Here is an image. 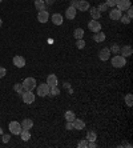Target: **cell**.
Instances as JSON below:
<instances>
[{"label":"cell","mask_w":133,"mask_h":148,"mask_svg":"<svg viewBox=\"0 0 133 148\" xmlns=\"http://www.w3.org/2000/svg\"><path fill=\"white\" fill-rule=\"evenodd\" d=\"M121 15H123V12L120 10H117V8H113L112 11H109V17L112 19V20H120V17H121Z\"/></svg>","instance_id":"cell-16"},{"label":"cell","mask_w":133,"mask_h":148,"mask_svg":"<svg viewBox=\"0 0 133 148\" xmlns=\"http://www.w3.org/2000/svg\"><path fill=\"white\" fill-rule=\"evenodd\" d=\"M96 139H97V134H96L95 131H88L87 132V140L96 141Z\"/></svg>","instance_id":"cell-25"},{"label":"cell","mask_w":133,"mask_h":148,"mask_svg":"<svg viewBox=\"0 0 133 148\" xmlns=\"http://www.w3.org/2000/svg\"><path fill=\"white\" fill-rule=\"evenodd\" d=\"M105 34L104 32H101V31H99V32H95V35H93V40L96 41V43H102V41L105 40Z\"/></svg>","instance_id":"cell-19"},{"label":"cell","mask_w":133,"mask_h":148,"mask_svg":"<svg viewBox=\"0 0 133 148\" xmlns=\"http://www.w3.org/2000/svg\"><path fill=\"white\" fill-rule=\"evenodd\" d=\"M45 5H52V4H55V0H44Z\"/></svg>","instance_id":"cell-41"},{"label":"cell","mask_w":133,"mask_h":148,"mask_svg":"<svg viewBox=\"0 0 133 148\" xmlns=\"http://www.w3.org/2000/svg\"><path fill=\"white\" fill-rule=\"evenodd\" d=\"M64 117H65V120H67V121H73L76 119V115H75V112H73V111H65Z\"/></svg>","instance_id":"cell-23"},{"label":"cell","mask_w":133,"mask_h":148,"mask_svg":"<svg viewBox=\"0 0 133 148\" xmlns=\"http://www.w3.org/2000/svg\"><path fill=\"white\" fill-rule=\"evenodd\" d=\"M125 104L128 106V107H132L133 106V95L132 93H128L125 96Z\"/></svg>","instance_id":"cell-27"},{"label":"cell","mask_w":133,"mask_h":148,"mask_svg":"<svg viewBox=\"0 0 133 148\" xmlns=\"http://www.w3.org/2000/svg\"><path fill=\"white\" fill-rule=\"evenodd\" d=\"M72 123H73V130L81 131V130L85 128V123H84V120H81V119H75Z\"/></svg>","instance_id":"cell-15"},{"label":"cell","mask_w":133,"mask_h":148,"mask_svg":"<svg viewBox=\"0 0 133 148\" xmlns=\"http://www.w3.org/2000/svg\"><path fill=\"white\" fill-rule=\"evenodd\" d=\"M76 14H77V10L69 5V7L67 8V11H65V17H67L68 20H73L76 17Z\"/></svg>","instance_id":"cell-11"},{"label":"cell","mask_w":133,"mask_h":148,"mask_svg":"<svg viewBox=\"0 0 133 148\" xmlns=\"http://www.w3.org/2000/svg\"><path fill=\"white\" fill-rule=\"evenodd\" d=\"M76 47H77L78 49L84 48V47H85V41H84V39H78V40H76Z\"/></svg>","instance_id":"cell-29"},{"label":"cell","mask_w":133,"mask_h":148,"mask_svg":"<svg viewBox=\"0 0 133 148\" xmlns=\"http://www.w3.org/2000/svg\"><path fill=\"white\" fill-rule=\"evenodd\" d=\"M97 10H99L100 12H105V11H108V5H106L105 3H102V4H100L99 7H97Z\"/></svg>","instance_id":"cell-33"},{"label":"cell","mask_w":133,"mask_h":148,"mask_svg":"<svg viewBox=\"0 0 133 148\" xmlns=\"http://www.w3.org/2000/svg\"><path fill=\"white\" fill-rule=\"evenodd\" d=\"M20 138L23 141H28L29 139H31V132H29V130H25V128H23L20 132Z\"/></svg>","instance_id":"cell-20"},{"label":"cell","mask_w":133,"mask_h":148,"mask_svg":"<svg viewBox=\"0 0 133 148\" xmlns=\"http://www.w3.org/2000/svg\"><path fill=\"white\" fill-rule=\"evenodd\" d=\"M57 83H59L57 76L53 75V73L48 75V77H47V84H48V86H49V87H55V86H57Z\"/></svg>","instance_id":"cell-17"},{"label":"cell","mask_w":133,"mask_h":148,"mask_svg":"<svg viewBox=\"0 0 133 148\" xmlns=\"http://www.w3.org/2000/svg\"><path fill=\"white\" fill-rule=\"evenodd\" d=\"M10 139H11L10 135H3V141H4V143H8V141H10Z\"/></svg>","instance_id":"cell-39"},{"label":"cell","mask_w":133,"mask_h":148,"mask_svg":"<svg viewBox=\"0 0 133 148\" xmlns=\"http://www.w3.org/2000/svg\"><path fill=\"white\" fill-rule=\"evenodd\" d=\"M24 87V90L25 91H33L35 88H36V80L33 79V77H27V79H24V82L21 83Z\"/></svg>","instance_id":"cell-3"},{"label":"cell","mask_w":133,"mask_h":148,"mask_svg":"<svg viewBox=\"0 0 133 148\" xmlns=\"http://www.w3.org/2000/svg\"><path fill=\"white\" fill-rule=\"evenodd\" d=\"M65 130H68V131L73 130V123H72V121H67V124H65Z\"/></svg>","instance_id":"cell-36"},{"label":"cell","mask_w":133,"mask_h":148,"mask_svg":"<svg viewBox=\"0 0 133 148\" xmlns=\"http://www.w3.org/2000/svg\"><path fill=\"white\" fill-rule=\"evenodd\" d=\"M77 3H78V0H71V4H69V5L73 7V8H76L77 7Z\"/></svg>","instance_id":"cell-38"},{"label":"cell","mask_w":133,"mask_h":148,"mask_svg":"<svg viewBox=\"0 0 133 148\" xmlns=\"http://www.w3.org/2000/svg\"><path fill=\"white\" fill-rule=\"evenodd\" d=\"M21 99H23V101L25 104H32L35 101V95L32 91H24L21 93Z\"/></svg>","instance_id":"cell-5"},{"label":"cell","mask_w":133,"mask_h":148,"mask_svg":"<svg viewBox=\"0 0 133 148\" xmlns=\"http://www.w3.org/2000/svg\"><path fill=\"white\" fill-rule=\"evenodd\" d=\"M36 90H38V96L40 97H45L49 95V86L47 83H43L40 86H36Z\"/></svg>","instance_id":"cell-4"},{"label":"cell","mask_w":133,"mask_h":148,"mask_svg":"<svg viewBox=\"0 0 133 148\" xmlns=\"http://www.w3.org/2000/svg\"><path fill=\"white\" fill-rule=\"evenodd\" d=\"M64 88L69 90V88H71V84H69V83H64Z\"/></svg>","instance_id":"cell-42"},{"label":"cell","mask_w":133,"mask_h":148,"mask_svg":"<svg viewBox=\"0 0 133 148\" xmlns=\"http://www.w3.org/2000/svg\"><path fill=\"white\" fill-rule=\"evenodd\" d=\"M14 91L21 95V93H23L25 90H24V87H23V84H21V83H16V84L14 86Z\"/></svg>","instance_id":"cell-26"},{"label":"cell","mask_w":133,"mask_h":148,"mask_svg":"<svg viewBox=\"0 0 133 148\" xmlns=\"http://www.w3.org/2000/svg\"><path fill=\"white\" fill-rule=\"evenodd\" d=\"M1 1H3V0H0V3H1Z\"/></svg>","instance_id":"cell-44"},{"label":"cell","mask_w":133,"mask_h":148,"mask_svg":"<svg viewBox=\"0 0 133 148\" xmlns=\"http://www.w3.org/2000/svg\"><path fill=\"white\" fill-rule=\"evenodd\" d=\"M109 58H110L109 48H108V47H104V48L99 52V59H100V60H102V62H106Z\"/></svg>","instance_id":"cell-8"},{"label":"cell","mask_w":133,"mask_h":148,"mask_svg":"<svg viewBox=\"0 0 133 148\" xmlns=\"http://www.w3.org/2000/svg\"><path fill=\"white\" fill-rule=\"evenodd\" d=\"M73 36H75L76 40L84 39V29H83V28H76L75 31H73Z\"/></svg>","instance_id":"cell-21"},{"label":"cell","mask_w":133,"mask_h":148,"mask_svg":"<svg viewBox=\"0 0 133 148\" xmlns=\"http://www.w3.org/2000/svg\"><path fill=\"white\" fill-rule=\"evenodd\" d=\"M126 64V58L121 55H115V58H112V66L115 68H121Z\"/></svg>","instance_id":"cell-1"},{"label":"cell","mask_w":133,"mask_h":148,"mask_svg":"<svg viewBox=\"0 0 133 148\" xmlns=\"http://www.w3.org/2000/svg\"><path fill=\"white\" fill-rule=\"evenodd\" d=\"M1 24H3V21H1V19H0V27H1Z\"/></svg>","instance_id":"cell-43"},{"label":"cell","mask_w":133,"mask_h":148,"mask_svg":"<svg viewBox=\"0 0 133 148\" xmlns=\"http://www.w3.org/2000/svg\"><path fill=\"white\" fill-rule=\"evenodd\" d=\"M21 127L25 128V130H31V128L33 127V121H32L31 119H24V120L21 121Z\"/></svg>","instance_id":"cell-22"},{"label":"cell","mask_w":133,"mask_h":148,"mask_svg":"<svg viewBox=\"0 0 133 148\" xmlns=\"http://www.w3.org/2000/svg\"><path fill=\"white\" fill-rule=\"evenodd\" d=\"M89 14H91V17H92L93 20H99L100 17H101V12H100L99 10L96 7H92V8H89Z\"/></svg>","instance_id":"cell-18"},{"label":"cell","mask_w":133,"mask_h":148,"mask_svg":"<svg viewBox=\"0 0 133 148\" xmlns=\"http://www.w3.org/2000/svg\"><path fill=\"white\" fill-rule=\"evenodd\" d=\"M129 7H132V4H130V0H117L116 8H117V10H120L121 12H123V11H126Z\"/></svg>","instance_id":"cell-6"},{"label":"cell","mask_w":133,"mask_h":148,"mask_svg":"<svg viewBox=\"0 0 133 148\" xmlns=\"http://www.w3.org/2000/svg\"><path fill=\"white\" fill-rule=\"evenodd\" d=\"M48 19H49V14H48V11L43 10V11H39V14H38V20L40 21V23H47Z\"/></svg>","instance_id":"cell-10"},{"label":"cell","mask_w":133,"mask_h":148,"mask_svg":"<svg viewBox=\"0 0 133 148\" xmlns=\"http://www.w3.org/2000/svg\"><path fill=\"white\" fill-rule=\"evenodd\" d=\"M120 53H121V56H124V58H129L133 53V49L130 45H124V47L120 48Z\"/></svg>","instance_id":"cell-13"},{"label":"cell","mask_w":133,"mask_h":148,"mask_svg":"<svg viewBox=\"0 0 133 148\" xmlns=\"http://www.w3.org/2000/svg\"><path fill=\"white\" fill-rule=\"evenodd\" d=\"M88 28H89V31H92V32H99V31H101V24H100V21L92 19L88 23Z\"/></svg>","instance_id":"cell-7"},{"label":"cell","mask_w":133,"mask_h":148,"mask_svg":"<svg viewBox=\"0 0 133 148\" xmlns=\"http://www.w3.org/2000/svg\"><path fill=\"white\" fill-rule=\"evenodd\" d=\"M5 75H7V71H5V68H4V67H0V79H3Z\"/></svg>","instance_id":"cell-35"},{"label":"cell","mask_w":133,"mask_h":148,"mask_svg":"<svg viewBox=\"0 0 133 148\" xmlns=\"http://www.w3.org/2000/svg\"><path fill=\"white\" fill-rule=\"evenodd\" d=\"M51 20L55 25H61L64 23V17H63L61 14H53L51 17Z\"/></svg>","instance_id":"cell-12"},{"label":"cell","mask_w":133,"mask_h":148,"mask_svg":"<svg viewBox=\"0 0 133 148\" xmlns=\"http://www.w3.org/2000/svg\"><path fill=\"white\" fill-rule=\"evenodd\" d=\"M109 51H110V53H120V47L117 44H113L109 48Z\"/></svg>","instance_id":"cell-31"},{"label":"cell","mask_w":133,"mask_h":148,"mask_svg":"<svg viewBox=\"0 0 133 148\" xmlns=\"http://www.w3.org/2000/svg\"><path fill=\"white\" fill-rule=\"evenodd\" d=\"M105 4L108 5V7H112V8H115L116 7V4H117V0H106L105 1Z\"/></svg>","instance_id":"cell-32"},{"label":"cell","mask_w":133,"mask_h":148,"mask_svg":"<svg viewBox=\"0 0 133 148\" xmlns=\"http://www.w3.org/2000/svg\"><path fill=\"white\" fill-rule=\"evenodd\" d=\"M120 20H121V23H124V24H129L130 23V17H128L126 15H121V17H120Z\"/></svg>","instance_id":"cell-30"},{"label":"cell","mask_w":133,"mask_h":148,"mask_svg":"<svg viewBox=\"0 0 133 148\" xmlns=\"http://www.w3.org/2000/svg\"><path fill=\"white\" fill-rule=\"evenodd\" d=\"M12 63H14V66L17 67V68H23L24 66H25V59L23 58V56H15L14 60H12Z\"/></svg>","instance_id":"cell-9"},{"label":"cell","mask_w":133,"mask_h":148,"mask_svg":"<svg viewBox=\"0 0 133 148\" xmlns=\"http://www.w3.org/2000/svg\"><path fill=\"white\" fill-rule=\"evenodd\" d=\"M59 93H60V90L57 88V86L49 87V95H51V96H57Z\"/></svg>","instance_id":"cell-28"},{"label":"cell","mask_w":133,"mask_h":148,"mask_svg":"<svg viewBox=\"0 0 133 148\" xmlns=\"http://www.w3.org/2000/svg\"><path fill=\"white\" fill-rule=\"evenodd\" d=\"M35 8H36L38 11L45 10V3H44V0H35Z\"/></svg>","instance_id":"cell-24"},{"label":"cell","mask_w":133,"mask_h":148,"mask_svg":"<svg viewBox=\"0 0 133 148\" xmlns=\"http://www.w3.org/2000/svg\"><path fill=\"white\" fill-rule=\"evenodd\" d=\"M77 147L78 148H85V147H88V141H87V140H81L77 144Z\"/></svg>","instance_id":"cell-34"},{"label":"cell","mask_w":133,"mask_h":148,"mask_svg":"<svg viewBox=\"0 0 133 148\" xmlns=\"http://www.w3.org/2000/svg\"><path fill=\"white\" fill-rule=\"evenodd\" d=\"M8 128H10V132L12 135H20L21 130H23V127H21V123H19V121H11L10 124H8Z\"/></svg>","instance_id":"cell-2"},{"label":"cell","mask_w":133,"mask_h":148,"mask_svg":"<svg viewBox=\"0 0 133 148\" xmlns=\"http://www.w3.org/2000/svg\"><path fill=\"white\" fill-rule=\"evenodd\" d=\"M89 8H91V5H89V3L87 1V0H78V3H77V7H76V10L78 11H88Z\"/></svg>","instance_id":"cell-14"},{"label":"cell","mask_w":133,"mask_h":148,"mask_svg":"<svg viewBox=\"0 0 133 148\" xmlns=\"http://www.w3.org/2000/svg\"><path fill=\"white\" fill-rule=\"evenodd\" d=\"M88 147L89 148H96V147H97V144H96V141H89V143H88Z\"/></svg>","instance_id":"cell-40"},{"label":"cell","mask_w":133,"mask_h":148,"mask_svg":"<svg viewBox=\"0 0 133 148\" xmlns=\"http://www.w3.org/2000/svg\"><path fill=\"white\" fill-rule=\"evenodd\" d=\"M132 7H129V8H128V10H126V16H128V17H130V19H132V16H133V12H132Z\"/></svg>","instance_id":"cell-37"}]
</instances>
